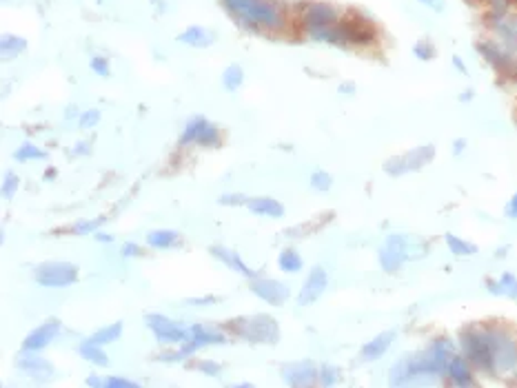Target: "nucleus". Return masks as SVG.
I'll return each instance as SVG.
<instances>
[{"instance_id":"40","label":"nucleus","mask_w":517,"mask_h":388,"mask_svg":"<svg viewBox=\"0 0 517 388\" xmlns=\"http://www.w3.org/2000/svg\"><path fill=\"white\" fill-rule=\"evenodd\" d=\"M92 69L98 74V76H109L112 74V69H109V63H107V58H103V56H96V58H92Z\"/></svg>"},{"instance_id":"12","label":"nucleus","mask_w":517,"mask_h":388,"mask_svg":"<svg viewBox=\"0 0 517 388\" xmlns=\"http://www.w3.org/2000/svg\"><path fill=\"white\" fill-rule=\"evenodd\" d=\"M406 244H409V240L404 235H391L384 242V246L380 248V264L384 271H397L404 264V260H409Z\"/></svg>"},{"instance_id":"7","label":"nucleus","mask_w":517,"mask_h":388,"mask_svg":"<svg viewBox=\"0 0 517 388\" xmlns=\"http://www.w3.org/2000/svg\"><path fill=\"white\" fill-rule=\"evenodd\" d=\"M433 153H435V149L431 144L417 147V149H413V151L395 158V160H389L384 164V171H389L391 175H402V173L415 171V169H422L426 162H431Z\"/></svg>"},{"instance_id":"3","label":"nucleus","mask_w":517,"mask_h":388,"mask_svg":"<svg viewBox=\"0 0 517 388\" xmlns=\"http://www.w3.org/2000/svg\"><path fill=\"white\" fill-rule=\"evenodd\" d=\"M462 348L471 364H475L484 373H493V353H491L489 333L469 328V331L462 333Z\"/></svg>"},{"instance_id":"20","label":"nucleus","mask_w":517,"mask_h":388,"mask_svg":"<svg viewBox=\"0 0 517 388\" xmlns=\"http://www.w3.org/2000/svg\"><path fill=\"white\" fill-rule=\"evenodd\" d=\"M211 255L218 257L220 262H224L229 268H233V271L242 273V275H246V277H255V271H253V268H249V266L240 260V255H238L235 251H229V248H222V246H213V248H211Z\"/></svg>"},{"instance_id":"21","label":"nucleus","mask_w":517,"mask_h":388,"mask_svg":"<svg viewBox=\"0 0 517 388\" xmlns=\"http://www.w3.org/2000/svg\"><path fill=\"white\" fill-rule=\"evenodd\" d=\"M395 340V333L393 331H386V333H380L375 337V340H371L369 344H366L362 348V360H377V357H382L386 351H389V346L393 344Z\"/></svg>"},{"instance_id":"46","label":"nucleus","mask_w":517,"mask_h":388,"mask_svg":"<svg viewBox=\"0 0 517 388\" xmlns=\"http://www.w3.org/2000/svg\"><path fill=\"white\" fill-rule=\"evenodd\" d=\"M506 213H509V217H517V193L513 195V200L509 202V206H506Z\"/></svg>"},{"instance_id":"16","label":"nucleus","mask_w":517,"mask_h":388,"mask_svg":"<svg viewBox=\"0 0 517 388\" xmlns=\"http://www.w3.org/2000/svg\"><path fill=\"white\" fill-rule=\"evenodd\" d=\"M326 282H329V280H326V271L322 266H315L313 271L309 273V277H306L300 295H297V304L309 306L315 300H320V295L324 293V288H326Z\"/></svg>"},{"instance_id":"6","label":"nucleus","mask_w":517,"mask_h":388,"mask_svg":"<svg viewBox=\"0 0 517 388\" xmlns=\"http://www.w3.org/2000/svg\"><path fill=\"white\" fill-rule=\"evenodd\" d=\"M78 280V266L72 262H45L36 268V282L47 288H65Z\"/></svg>"},{"instance_id":"4","label":"nucleus","mask_w":517,"mask_h":388,"mask_svg":"<svg viewBox=\"0 0 517 388\" xmlns=\"http://www.w3.org/2000/svg\"><path fill=\"white\" fill-rule=\"evenodd\" d=\"M224 342H226L224 335L215 333V331H209V328H204V326H200V324H196V326L189 328V337H187V342H182V348H180V351H176V353H165V355H160V360H165V362H182L184 357L193 355V353L198 351V348L209 346V344H224Z\"/></svg>"},{"instance_id":"51","label":"nucleus","mask_w":517,"mask_h":388,"mask_svg":"<svg viewBox=\"0 0 517 388\" xmlns=\"http://www.w3.org/2000/svg\"><path fill=\"white\" fill-rule=\"evenodd\" d=\"M96 240H98V242H112L114 237L107 235V233H96Z\"/></svg>"},{"instance_id":"15","label":"nucleus","mask_w":517,"mask_h":388,"mask_svg":"<svg viewBox=\"0 0 517 388\" xmlns=\"http://www.w3.org/2000/svg\"><path fill=\"white\" fill-rule=\"evenodd\" d=\"M282 375L286 384H291V386H311L315 380H320V371H315V366L311 362L284 364Z\"/></svg>"},{"instance_id":"36","label":"nucleus","mask_w":517,"mask_h":388,"mask_svg":"<svg viewBox=\"0 0 517 388\" xmlns=\"http://www.w3.org/2000/svg\"><path fill=\"white\" fill-rule=\"evenodd\" d=\"M337 380H340V371H337L335 366H322L320 368V382L324 384V386H333V384H337Z\"/></svg>"},{"instance_id":"5","label":"nucleus","mask_w":517,"mask_h":388,"mask_svg":"<svg viewBox=\"0 0 517 388\" xmlns=\"http://www.w3.org/2000/svg\"><path fill=\"white\" fill-rule=\"evenodd\" d=\"M491 342V353H493V373H513L517 368V346L511 337H506L500 331H486Z\"/></svg>"},{"instance_id":"37","label":"nucleus","mask_w":517,"mask_h":388,"mask_svg":"<svg viewBox=\"0 0 517 388\" xmlns=\"http://www.w3.org/2000/svg\"><path fill=\"white\" fill-rule=\"evenodd\" d=\"M413 54L420 58V61H431V58L435 56V47L429 41H420L413 47Z\"/></svg>"},{"instance_id":"56","label":"nucleus","mask_w":517,"mask_h":388,"mask_svg":"<svg viewBox=\"0 0 517 388\" xmlns=\"http://www.w3.org/2000/svg\"><path fill=\"white\" fill-rule=\"evenodd\" d=\"M469 3H471V5H477V3H482V0H469Z\"/></svg>"},{"instance_id":"18","label":"nucleus","mask_w":517,"mask_h":388,"mask_svg":"<svg viewBox=\"0 0 517 388\" xmlns=\"http://www.w3.org/2000/svg\"><path fill=\"white\" fill-rule=\"evenodd\" d=\"M477 49L484 54V58L489 61L497 72L500 74H509V72H513V69L517 67L515 65V61L509 56V54H504L502 49H497L495 45H491V43H482V45H477Z\"/></svg>"},{"instance_id":"24","label":"nucleus","mask_w":517,"mask_h":388,"mask_svg":"<svg viewBox=\"0 0 517 388\" xmlns=\"http://www.w3.org/2000/svg\"><path fill=\"white\" fill-rule=\"evenodd\" d=\"M27 49L25 38L21 36H12V34H5L3 41H0V52H3V58L9 61V58H16L18 54H23Z\"/></svg>"},{"instance_id":"14","label":"nucleus","mask_w":517,"mask_h":388,"mask_svg":"<svg viewBox=\"0 0 517 388\" xmlns=\"http://www.w3.org/2000/svg\"><path fill=\"white\" fill-rule=\"evenodd\" d=\"M58 331H61V322H58V320H49L43 326L34 328V331L25 337L23 351H34V353L36 351H43L45 346H49V344L56 340Z\"/></svg>"},{"instance_id":"10","label":"nucleus","mask_w":517,"mask_h":388,"mask_svg":"<svg viewBox=\"0 0 517 388\" xmlns=\"http://www.w3.org/2000/svg\"><path fill=\"white\" fill-rule=\"evenodd\" d=\"M145 322L156 333L158 342H162V344H182V342H187V337H189L187 328L178 326L176 322H171L169 317H165L160 313H149L145 317Z\"/></svg>"},{"instance_id":"13","label":"nucleus","mask_w":517,"mask_h":388,"mask_svg":"<svg viewBox=\"0 0 517 388\" xmlns=\"http://www.w3.org/2000/svg\"><path fill=\"white\" fill-rule=\"evenodd\" d=\"M251 293L257 295L260 300H264L266 304L280 306L289 300V286L277 282V280H269V277H262V280H253L251 282Z\"/></svg>"},{"instance_id":"17","label":"nucleus","mask_w":517,"mask_h":388,"mask_svg":"<svg viewBox=\"0 0 517 388\" xmlns=\"http://www.w3.org/2000/svg\"><path fill=\"white\" fill-rule=\"evenodd\" d=\"M18 368L32 377H52V373H54V366L47 360H43V357L34 355V351H25V355H21Z\"/></svg>"},{"instance_id":"50","label":"nucleus","mask_w":517,"mask_h":388,"mask_svg":"<svg viewBox=\"0 0 517 388\" xmlns=\"http://www.w3.org/2000/svg\"><path fill=\"white\" fill-rule=\"evenodd\" d=\"M453 65H455L457 69H460L462 74H466V65H464V63H462V61H460V58H457V56H453Z\"/></svg>"},{"instance_id":"23","label":"nucleus","mask_w":517,"mask_h":388,"mask_svg":"<svg viewBox=\"0 0 517 388\" xmlns=\"http://www.w3.org/2000/svg\"><path fill=\"white\" fill-rule=\"evenodd\" d=\"M446 373L451 375L453 384H457V386H471L473 384L471 368H469V364H466L464 357H455L453 355V360L449 364V371H446Z\"/></svg>"},{"instance_id":"8","label":"nucleus","mask_w":517,"mask_h":388,"mask_svg":"<svg viewBox=\"0 0 517 388\" xmlns=\"http://www.w3.org/2000/svg\"><path fill=\"white\" fill-rule=\"evenodd\" d=\"M218 142H220V131H218V127L211 125L209 120H204V118H193V120H189L184 131L180 136V144L187 147V144H211L215 147Z\"/></svg>"},{"instance_id":"29","label":"nucleus","mask_w":517,"mask_h":388,"mask_svg":"<svg viewBox=\"0 0 517 388\" xmlns=\"http://www.w3.org/2000/svg\"><path fill=\"white\" fill-rule=\"evenodd\" d=\"M489 291L497 293V295H509V297H517V280L513 275H502L500 282H489Z\"/></svg>"},{"instance_id":"27","label":"nucleus","mask_w":517,"mask_h":388,"mask_svg":"<svg viewBox=\"0 0 517 388\" xmlns=\"http://www.w3.org/2000/svg\"><path fill=\"white\" fill-rule=\"evenodd\" d=\"M302 257L297 251H293V248H286V251L280 253V257H277V266L282 268L284 273H297L302 271Z\"/></svg>"},{"instance_id":"28","label":"nucleus","mask_w":517,"mask_h":388,"mask_svg":"<svg viewBox=\"0 0 517 388\" xmlns=\"http://www.w3.org/2000/svg\"><path fill=\"white\" fill-rule=\"evenodd\" d=\"M178 242V233L176 231H151L147 233V244L149 246H156V248H167V246H173Z\"/></svg>"},{"instance_id":"55","label":"nucleus","mask_w":517,"mask_h":388,"mask_svg":"<svg viewBox=\"0 0 517 388\" xmlns=\"http://www.w3.org/2000/svg\"><path fill=\"white\" fill-rule=\"evenodd\" d=\"M151 3H154V5H160V9H165V5H162L165 0H151Z\"/></svg>"},{"instance_id":"42","label":"nucleus","mask_w":517,"mask_h":388,"mask_svg":"<svg viewBox=\"0 0 517 388\" xmlns=\"http://www.w3.org/2000/svg\"><path fill=\"white\" fill-rule=\"evenodd\" d=\"M417 3H422L424 7H429L431 12L435 14H442L446 9V0H417Z\"/></svg>"},{"instance_id":"31","label":"nucleus","mask_w":517,"mask_h":388,"mask_svg":"<svg viewBox=\"0 0 517 388\" xmlns=\"http://www.w3.org/2000/svg\"><path fill=\"white\" fill-rule=\"evenodd\" d=\"M14 158L18 162H27V160H43V158H47V153L43 151V149H38L36 144L25 142L14 151Z\"/></svg>"},{"instance_id":"45","label":"nucleus","mask_w":517,"mask_h":388,"mask_svg":"<svg viewBox=\"0 0 517 388\" xmlns=\"http://www.w3.org/2000/svg\"><path fill=\"white\" fill-rule=\"evenodd\" d=\"M138 253H140V246H138L136 242H127V244L123 246V255H125V257H136Z\"/></svg>"},{"instance_id":"54","label":"nucleus","mask_w":517,"mask_h":388,"mask_svg":"<svg viewBox=\"0 0 517 388\" xmlns=\"http://www.w3.org/2000/svg\"><path fill=\"white\" fill-rule=\"evenodd\" d=\"M76 116V107H69V111H67V118H74Z\"/></svg>"},{"instance_id":"9","label":"nucleus","mask_w":517,"mask_h":388,"mask_svg":"<svg viewBox=\"0 0 517 388\" xmlns=\"http://www.w3.org/2000/svg\"><path fill=\"white\" fill-rule=\"evenodd\" d=\"M302 23L306 32L315 36L322 29H329L337 23V12L326 3H309L302 9Z\"/></svg>"},{"instance_id":"34","label":"nucleus","mask_w":517,"mask_h":388,"mask_svg":"<svg viewBox=\"0 0 517 388\" xmlns=\"http://www.w3.org/2000/svg\"><path fill=\"white\" fill-rule=\"evenodd\" d=\"M331 184H333V177L326 171H315L311 175V186L315 188V191H329Z\"/></svg>"},{"instance_id":"44","label":"nucleus","mask_w":517,"mask_h":388,"mask_svg":"<svg viewBox=\"0 0 517 388\" xmlns=\"http://www.w3.org/2000/svg\"><path fill=\"white\" fill-rule=\"evenodd\" d=\"M218 202H220V204H246L249 200L244 195H222Z\"/></svg>"},{"instance_id":"43","label":"nucleus","mask_w":517,"mask_h":388,"mask_svg":"<svg viewBox=\"0 0 517 388\" xmlns=\"http://www.w3.org/2000/svg\"><path fill=\"white\" fill-rule=\"evenodd\" d=\"M218 297L215 295H204V297H191V300H187V304H193V306H207V304H215Z\"/></svg>"},{"instance_id":"1","label":"nucleus","mask_w":517,"mask_h":388,"mask_svg":"<svg viewBox=\"0 0 517 388\" xmlns=\"http://www.w3.org/2000/svg\"><path fill=\"white\" fill-rule=\"evenodd\" d=\"M224 5L240 18L242 23L260 25L264 29H277L282 25V18L277 9L266 0H224Z\"/></svg>"},{"instance_id":"25","label":"nucleus","mask_w":517,"mask_h":388,"mask_svg":"<svg viewBox=\"0 0 517 388\" xmlns=\"http://www.w3.org/2000/svg\"><path fill=\"white\" fill-rule=\"evenodd\" d=\"M120 335H123V322H114V324H109V326H105V328H101L98 333H94L89 340H92L94 344H112V342H116V340H120Z\"/></svg>"},{"instance_id":"53","label":"nucleus","mask_w":517,"mask_h":388,"mask_svg":"<svg viewBox=\"0 0 517 388\" xmlns=\"http://www.w3.org/2000/svg\"><path fill=\"white\" fill-rule=\"evenodd\" d=\"M45 177H47V180H49V177H56V169H49V171L45 173Z\"/></svg>"},{"instance_id":"39","label":"nucleus","mask_w":517,"mask_h":388,"mask_svg":"<svg viewBox=\"0 0 517 388\" xmlns=\"http://www.w3.org/2000/svg\"><path fill=\"white\" fill-rule=\"evenodd\" d=\"M196 368L200 373H204V375H209V377H218L220 375V371H222V366L218 364V362H211V360H202V362H198L196 364Z\"/></svg>"},{"instance_id":"32","label":"nucleus","mask_w":517,"mask_h":388,"mask_svg":"<svg viewBox=\"0 0 517 388\" xmlns=\"http://www.w3.org/2000/svg\"><path fill=\"white\" fill-rule=\"evenodd\" d=\"M446 244H449V248L455 255H473L477 251L475 244L464 242V240H460V237H455L453 233H446Z\"/></svg>"},{"instance_id":"22","label":"nucleus","mask_w":517,"mask_h":388,"mask_svg":"<svg viewBox=\"0 0 517 388\" xmlns=\"http://www.w3.org/2000/svg\"><path fill=\"white\" fill-rule=\"evenodd\" d=\"M178 43L191 45V47H198V49H204L209 45H213V34L207 32L204 27H187L184 32L178 36Z\"/></svg>"},{"instance_id":"49","label":"nucleus","mask_w":517,"mask_h":388,"mask_svg":"<svg viewBox=\"0 0 517 388\" xmlns=\"http://www.w3.org/2000/svg\"><path fill=\"white\" fill-rule=\"evenodd\" d=\"M105 382L103 380H98L96 375H89V380H87V386H103Z\"/></svg>"},{"instance_id":"33","label":"nucleus","mask_w":517,"mask_h":388,"mask_svg":"<svg viewBox=\"0 0 517 388\" xmlns=\"http://www.w3.org/2000/svg\"><path fill=\"white\" fill-rule=\"evenodd\" d=\"M103 222H105V217H96V220H81V222H76V224L72 226V233H74V235L96 233L98 226H101Z\"/></svg>"},{"instance_id":"35","label":"nucleus","mask_w":517,"mask_h":388,"mask_svg":"<svg viewBox=\"0 0 517 388\" xmlns=\"http://www.w3.org/2000/svg\"><path fill=\"white\" fill-rule=\"evenodd\" d=\"M16 191H18V175L14 171H7L3 177V197L9 200V197H14Z\"/></svg>"},{"instance_id":"47","label":"nucleus","mask_w":517,"mask_h":388,"mask_svg":"<svg viewBox=\"0 0 517 388\" xmlns=\"http://www.w3.org/2000/svg\"><path fill=\"white\" fill-rule=\"evenodd\" d=\"M89 151H92V147H89V142H78L76 149H74L76 155H83V153H89Z\"/></svg>"},{"instance_id":"2","label":"nucleus","mask_w":517,"mask_h":388,"mask_svg":"<svg viewBox=\"0 0 517 388\" xmlns=\"http://www.w3.org/2000/svg\"><path fill=\"white\" fill-rule=\"evenodd\" d=\"M229 328L244 337L249 342H264V344H275L280 337V328H277L275 320L271 315H249V317H238Z\"/></svg>"},{"instance_id":"19","label":"nucleus","mask_w":517,"mask_h":388,"mask_svg":"<svg viewBox=\"0 0 517 388\" xmlns=\"http://www.w3.org/2000/svg\"><path fill=\"white\" fill-rule=\"evenodd\" d=\"M249 211L255 215H266V217H282L284 215V206L273 200V197H251L246 202Z\"/></svg>"},{"instance_id":"41","label":"nucleus","mask_w":517,"mask_h":388,"mask_svg":"<svg viewBox=\"0 0 517 388\" xmlns=\"http://www.w3.org/2000/svg\"><path fill=\"white\" fill-rule=\"evenodd\" d=\"M107 386H112V388H136L138 384L131 382V380H125V377H109Z\"/></svg>"},{"instance_id":"30","label":"nucleus","mask_w":517,"mask_h":388,"mask_svg":"<svg viewBox=\"0 0 517 388\" xmlns=\"http://www.w3.org/2000/svg\"><path fill=\"white\" fill-rule=\"evenodd\" d=\"M222 83L224 87L229 89V91H238L240 89V85L244 83V72L240 65H229L224 69V76H222Z\"/></svg>"},{"instance_id":"38","label":"nucleus","mask_w":517,"mask_h":388,"mask_svg":"<svg viewBox=\"0 0 517 388\" xmlns=\"http://www.w3.org/2000/svg\"><path fill=\"white\" fill-rule=\"evenodd\" d=\"M98 122H101V111H98V109H87V111L81 116V127L83 129H94Z\"/></svg>"},{"instance_id":"48","label":"nucleus","mask_w":517,"mask_h":388,"mask_svg":"<svg viewBox=\"0 0 517 388\" xmlns=\"http://www.w3.org/2000/svg\"><path fill=\"white\" fill-rule=\"evenodd\" d=\"M355 91V85L353 83H342L340 85V94H353Z\"/></svg>"},{"instance_id":"52","label":"nucleus","mask_w":517,"mask_h":388,"mask_svg":"<svg viewBox=\"0 0 517 388\" xmlns=\"http://www.w3.org/2000/svg\"><path fill=\"white\" fill-rule=\"evenodd\" d=\"M464 144H466L464 140H455V147H453V153H455V155H457V153H460V151H462V149H464Z\"/></svg>"},{"instance_id":"11","label":"nucleus","mask_w":517,"mask_h":388,"mask_svg":"<svg viewBox=\"0 0 517 388\" xmlns=\"http://www.w3.org/2000/svg\"><path fill=\"white\" fill-rule=\"evenodd\" d=\"M344 43H355V45H366L375 38V27L366 21V18L357 14H346L344 21L337 23Z\"/></svg>"},{"instance_id":"26","label":"nucleus","mask_w":517,"mask_h":388,"mask_svg":"<svg viewBox=\"0 0 517 388\" xmlns=\"http://www.w3.org/2000/svg\"><path fill=\"white\" fill-rule=\"evenodd\" d=\"M81 355L85 357V360H89V362H94V364H98V366H107L109 364V360H107V353L103 351V346L101 344H94L92 340H87V342H83L81 344Z\"/></svg>"}]
</instances>
